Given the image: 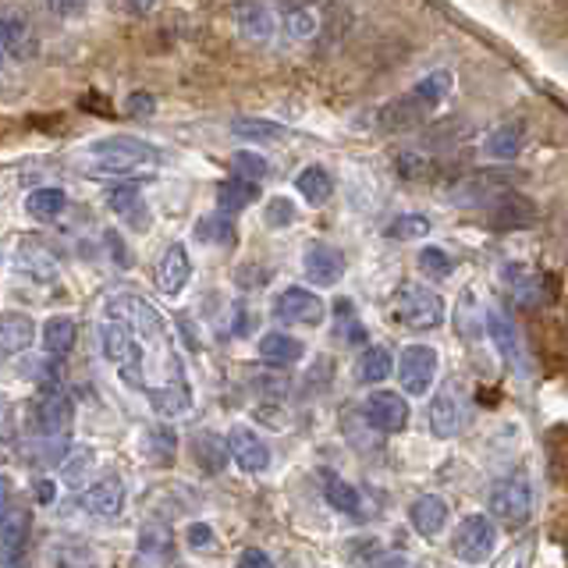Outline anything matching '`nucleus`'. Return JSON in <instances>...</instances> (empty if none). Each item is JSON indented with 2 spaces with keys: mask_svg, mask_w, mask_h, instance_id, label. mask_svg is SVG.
I'll use <instances>...</instances> for the list:
<instances>
[{
  "mask_svg": "<svg viewBox=\"0 0 568 568\" xmlns=\"http://www.w3.org/2000/svg\"><path fill=\"white\" fill-rule=\"evenodd\" d=\"M295 189L303 192V199L309 207H324L330 199V192H334V181H330V175L324 171L320 164H309L295 175Z\"/></svg>",
  "mask_w": 568,
  "mask_h": 568,
  "instance_id": "nucleus-31",
  "label": "nucleus"
},
{
  "mask_svg": "<svg viewBox=\"0 0 568 568\" xmlns=\"http://www.w3.org/2000/svg\"><path fill=\"white\" fill-rule=\"evenodd\" d=\"M32 338H36V324H32L29 313H4V320H0V353H4V359L29 353Z\"/></svg>",
  "mask_w": 568,
  "mask_h": 568,
  "instance_id": "nucleus-22",
  "label": "nucleus"
},
{
  "mask_svg": "<svg viewBox=\"0 0 568 568\" xmlns=\"http://www.w3.org/2000/svg\"><path fill=\"white\" fill-rule=\"evenodd\" d=\"M256 199H260V181L242 178V175L221 181V189H217V203H221L224 213H239L249 203H256Z\"/></svg>",
  "mask_w": 568,
  "mask_h": 568,
  "instance_id": "nucleus-27",
  "label": "nucleus"
},
{
  "mask_svg": "<svg viewBox=\"0 0 568 568\" xmlns=\"http://www.w3.org/2000/svg\"><path fill=\"white\" fill-rule=\"evenodd\" d=\"M43 348L46 356H69L75 348V338H78V327L72 316H50V320L43 324Z\"/></svg>",
  "mask_w": 568,
  "mask_h": 568,
  "instance_id": "nucleus-30",
  "label": "nucleus"
},
{
  "mask_svg": "<svg viewBox=\"0 0 568 568\" xmlns=\"http://www.w3.org/2000/svg\"><path fill=\"white\" fill-rule=\"evenodd\" d=\"M427 231H430V221L423 213H406V217H395V221L383 228V235L395 242H416V239H423Z\"/></svg>",
  "mask_w": 568,
  "mask_h": 568,
  "instance_id": "nucleus-37",
  "label": "nucleus"
},
{
  "mask_svg": "<svg viewBox=\"0 0 568 568\" xmlns=\"http://www.w3.org/2000/svg\"><path fill=\"white\" fill-rule=\"evenodd\" d=\"M526 146V125L523 122H501L483 139V157L487 160H515Z\"/></svg>",
  "mask_w": 568,
  "mask_h": 568,
  "instance_id": "nucleus-18",
  "label": "nucleus"
},
{
  "mask_svg": "<svg viewBox=\"0 0 568 568\" xmlns=\"http://www.w3.org/2000/svg\"><path fill=\"white\" fill-rule=\"evenodd\" d=\"M295 217H298V210L288 196H274L263 210V221L271 228H288V224H295Z\"/></svg>",
  "mask_w": 568,
  "mask_h": 568,
  "instance_id": "nucleus-43",
  "label": "nucleus"
},
{
  "mask_svg": "<svg viewBox=\"0 0 568 568\" xmlns=\"http://www.w3.org/2000/svg\"><path fill=\"white\" fill-rule=\"evenodd\" d=\"M96 338H99V353H104V359L118 366L132 388H143L146 383V377H143L146 348H143L139 330L132 327L125 316L104 313V320L96 324Z\"/></svg>",
  "mask_w": 568,
  "mask_h": 568,
  "instance_id": "nucleus-1",
  "label": "nucleus"
},
{
  "mask_svg": "<svg viewBox=\"0 0 568 568\" xmlns=\"http://www.w3.org/2000/svg\"><path fill=\"white\" fill-rule=\"evenodd\" d=\"M75 423V406H72V398L64 395V391H43L36 402H32V427L40 430V438L43 433H69Z\"/></svg>",
  "mask_w": 568,
  "mask_h": 568,
  "instance_id": "nucleus-11",
  "label": "nucleus"
},
{
  "mask_svg": "<svg viewBox=\"0 0 568 568\" xmlns=\"http://www.w3.org/2000/svg\"><path fill=\"white\" fill-rule=\"evenodd\" d=\"M186 540H189L192 550H207V547H213V529L207 523H192L186 529Z\"/></svg>",
  "mask_w": 568,
  "mask_h": 568,
  "instance_id": "nucleus-47",
  "label": "nucleus"
},
{
  "mask_svg": "<svg viewBox=\"0 0 568 568\" xmlns=\"http://www.w3.org/2000/svg\"><path fill=\"white\" fill-rule=\"evenodd\" d=\"M154 4H160V0H125V8L132 14H146V11H154Z\"/></svg>",
  "mask_w": 568,
  "mask_h": 568,
  "instance_id": "nucleus-53",
  "label": "nucleus"
},
{
  "mask_svg": "<svg viewBox=\"0 0 568 568\" xmlns=\"http://www.w3.org/2000/svg\"><path fill=\"white\" fill-rule=\"evenodd\" d=\"M167 544H171V529L167 526H146L139 533V550H164Z\"/></svg>",
  "mask_w": 568,
  "mask_h": 568,
  "instance_id": "nucleus-46",
  "label": "nucleus"
},
{
  "mask_svg": "<svg viewBox=\"0 0 568 568\" xmlns=\"http://www.w3.org/2000/svg\"><path fill=\"white\" fill-rule=\"evenodd\" d=\"M391 370H395V362H391L388 348H366V353L359 356V362H356V374L366 383H380L383 377H391Z\"/></svg>",
  "mask_w": 568,
  "mask_h": 568,
  "instance_id": "nucleus-35",
  "label": "nucleus"
},
{
  "mask_svg": "<svg viewBox=\"0 0 568 568\" xmlns=\"http://www.w3.org/2000/svg\"><path fill=\"white\" fill-rule=\"evenodd\" d=\"M228 448H231V459L239 462L242 473H266L271 470V448H266V441L260 438L256 430L249 427H231L228 433Z\"/></svg>",
  "mask_w": 568,
  "mask_h": 568,
  "instance_id": "nucleus-14",
  "label": "nucleus"
},
{
  "mask_svg": "<svg viewBox=\"0 0 568 568\" xmlns=\"http://www.w3.org/2000/svg\"><path fill=\"white\" fill-rule=\"evenodd\" d=\"M529 224H537V203L523 192H512V189H501L491 196L487 203V228L491 231H523Z\"/></svg>",
  "mask_w": 568,
  "mask_h": 568,
  "instance_id": "nucleus-6",
  "label": "nucleus"
},
{
  "mask_svg": "<svg viewBox=\"0 0 568 568\" xmlns=\"http://www.w3.org/2000/svg\"><path fill=\"white\" fill-rule=\"evenodd\" d=\"M288 29L295 32L298 40H313L316 32H320V19H316V14H313L309 8H295V11L288 14Z\"/></svg>",
  "mask_w": 568,
  "mask_h": 568,
  "instance_id": "nucleus-44",
  "label": "nucleus"
},
{
  "mask_svg": "<svg viewBox=\"0 0 568 568\" xmlns=\"http://www.w3.org/2000/svg\"><path fill=\"white\" fill-rule=\"evenodd\" d=\"M284 8L288 11H295V8H309V4H316V0H281Z\"/></svg>",
  "mask_w": 568,
  "mask_h": 568,
  "instance_id": "nucleus-55",
  "label": "nucleus"
},
{
  "mask_svg": "<svg viewBox=\"0 0 568 568\" xmlns=\"http://www.w3.org/2000/svg\"><path fill=\"white\" fill-rule=\"evenodd\" d=\"M497 547V529H494V519L491 515H465V519L455 526L451 533V555L465 565H483L491 561Z\"/></svg>",
  "mask_w": 568,
  "mask_h": 568,
  "instance_id": "nucleus-4",
  "label": "nucleus"
},
{
  "mask_svg": "<svg viewBox=\"0 0 568 568\" xmlns=\"http://www.w3.org/2000/svg\"><path fill=\"white\" fill-rule=\"evenodd\" d=\"M54 497H57V483L54 480H36V501L40 505H54Z\"/></svg>",
  "mask_w": 568,
  "mask_h": 568,
  "instance_id": "nucleus-51",
  "label": "nucleus"
},
{
  "mask_svg": "<svg viewBox=\"0 0 568 568\" xmlns=\"http://www.w3.org/2000/svg\"><path fill=\"white\" fill-rule=\"evenodd\" d=\"M107 207L118 213V217H125V221H143L146 224V213H143V192L136 189V186H114L111 192H107Z\"/></svg>",
  "mask_w": 568,
  "mask_h": 568,
  "instance_id": "nucleus-34",
  "label": "nucleus"
},
{
  "mask_svg": "<svg viewBox=\"0 0 568 568\" xmlns=\"http://www.w3.org/2000/svg\"><path fill=\"white\" fill-rule=\"evenodd\" d=\"M470 320H473V295L465 292V295H462V303H459V327H462V334H465V338H473V330H470Z\"/></svg>",
  "mask_w": 568,
  "mask_h": 568,
  "instance_id": "nucleus-49",
  "label": "nucleus"
},
{
  "mask_svg": "<svg viewBox=\"0 0 568 568\" xmlns=\"http://www.w3.org/2000/svg\"><path fill=\"white\" fill-rule=\"evenodd\" d=\"M90 160L99 175H132V171H149V167H157L164 157L160 149L146 139L111 136V139H96L90 146Z\"/></svg>",
  "mask_w": 568,
  "mask_h": 568,
  "instance_id": "nucleus-2",
  "label": "nucleus"
},
{
  "mask_svg": "<svg viewBox=\"0 0 568 568\" xmlns=\"http://www.w3.org/2000/svg\"><path fill=\"white\" fill-rule=\"evenodd\" d=\"M239 565L242 568H249V565H271V555H263V550L249 547V550H242V555H239Z\"/></svg>",
  "mask_w": 568,
  "mask_h": 568,
  "instance_id": "nucleus-52",
  "label": "nucleus"
},
{
  "mask_svg": "<svg viewBox=\"0 0 568 568\" xmlns=\"http://www.w3.org/2000/svg\"><path fill=\"white\" fill-rule=\"evenodd\" d=\"M391 313L398 324L416 327V330H433L444 324V298L438 292L423 288V284L406 281L391 298Z\"/></svg>",
  "mask_w": 568,
  "mask_h": 568,
  "instance_id": "nucleus-3",
  "label": "nucleus"
},
{
  "mask_svg": "<svg viewBox=\"0 0 568 568\" xmlns=\"http://www.w3.org/2000/svg\"><path fill=\"white\" fill-rule=\"evenodd\" d=\"M430 114H433V107L427 104V99L416 90H409L402 96H395L391 104H383L380 128L383 132H412V128H423Z\"/></svg>",
  "mask_w": 568,
  "mask_h": 568,
  "instance_id": "nucleus-12",
  "label": "nucleus"
},
{
  "mask_svg": "<svg viewBox=\"0 0 568 568\" xmlns=\"http://www.w3.org/2000/svg\"><path fill=\"white\" fill-rule=\"evenodd\" d=\"M473 136V125L462 122V118H448V122H438L423 132V143L430 149H451V146H462L465 139Z\"/></svg>",
  "mask_w": 568,
  "mask_h": 568,
  "instance_id": "nucleus-33",
  "label": "nucleus"
},
{
  "mask_svg": "<svg viewBox=\"0 0 568 568\" xmlns=\"http://www.w3.org/2000/svg\"><path fill=\"white\" fill-rule=\"evenodd\" d=\"M409 523L412 529L420 533V537L433 540L438 533L448 526V505L438 497V494H423V497H416L412 501V508H409Z\"/></svg>",
  "mask_w": 568,
  "mask_h": 568,
  "instance_id": "nucleus-21",
  "label": "nucleus"
},
{
  "mask_svg": "<svg viewBox=\"0 0 568 568\" xmlns=\"http://www.w3.org/2000/svg\"><path fill=\"white\" fill-rule=\"evenodd\" d=\"M231 136L242 139V143L263 146V143H281L284 136H288V128L271 122V118H235L231 122Z\"/></svg>",
  "mask_w": 568,
  "mask_h": 568,
  "instance_id": "nucleus-29",
  "label": "nucleus"
},
{
  "mask_svg": "<svg viewBox=\"0 0 568 568\" xmlns=\"http://www.w3.org/2000/svg\"><path fill=\"white\" fill-rule=\"evenodd\" d=\"M416 263H420V271L430 274V277H451V271H455V260H451V253H444L441 245H423L420 256H416Z\"/></svg>",
  "mask_w": 568,
  "mask_h": 568,
  "instance_id": "nucleus-39",
  "label": "nucleus"
},
{
  "mask_svg": "<svg viewBox=\"0 0 568 568\" xmlns=\"http://www.w3.org/2000/svg\"><path fill=\"white\" fill-rule=\"evenodd\" d=\"M64 210H69V192H64V189L43 186V189H32L25 196V213L32 217V221H40V224L57 221Z\"/></svg>",
  "mask_w": 568,
  "mask_h": 568,
  "instance_id": "nucleus-25",
  "label": "nucleus"
},
{
  "mask_svg": "<svg viewBox=\"0 0 568 568\" xmlns=\"http://www.w3.org/2000/svg\"><path fill=\"white\" fill-rule=\"evenodd\" d=\"M149 441V459L154 462H175V451H178V438L171 427H154L146 433Z\"/></svg>",
  "mask_w": 568,
  "mask_h": 568,
  "instance_id": "nucleus-40",
  "label": "nucleus"
},
{
  "mask_svg": "<svg viewBox=\"0 0 568 568\" xmlns=\"http://www.w3.org/2000/svg\"><path fill=\"white\" fill-rule=\"evenodd\" d=\"M366 420L380 433H398L409 423V402L395 391H377L370 402H366Z\"/></svg>",
  "mask_w": 568,
  "mask_h": 568,
  "instance_id": "nucleus-16",
  "label": "nucleus"
},
{
  "mask_svg": "<svg viewBox=\"0 0 568 568\" xmlns=\"http://www.w3.org/2000/svg\"><path fill=\"white\" fill-rule=\"evenodd\" d=\"M303 341L295 338V334H284V330H266L260 338V359L271 362V366H295L298 359H303Z\"/></svg>",
  "mask_w": 568,
  "mask_h": 568,
  "instance_id": "nucleus-23",
  "label": "nucleus"
},
{
  "mask_svg": "<svg viewBox=\"0 0 568 568\" xmlns=\"http://www.w3.org/2000/svg\"><path fill=\"white\" fill-rule=\"evenodd\" d=\"M125 107H128V114H136V118H149V114L157 111V99L149 93H132Z\"/></svg>",
  "mask_w": 568,
  "mask_h": 568,
  "instance_id": "nucleus-48",
  "label": "nucleus"
},
{
  "mask_svg": "<svg viewBox=\"0 0 568 568\" xmlns=\"http://www.w3.org/2000/svg\"><path fill=\"white\" fill-rule=\"evenodd\" d=\"M82 501H86V508L93 515H99V519H118L122 508H125V487H122L118 476H104V480L93 483Z\"/></svg>",
  "mask_w": 568,
  "mask_h": 568,
  "instance_id": "nucleus-20",
  "label": "nucleus"
},
{
  "mask_svg": "<svg viewBox=\"0 0 568 568\" xmlns=\"http://www.w3.org/2000/svg\"><path fill=\"white\" fill-rule=\"evenodd\" d=\"M303 271L316 288H330L345 277V253L330 242H313L303 253Z\"/></svg>",
  "mask_w": 568,
  "mask_h": 568,
  "instance_id": "nucleus-13",
  "label": "nucleus"
},
{
  "mask_svg": "<svg viewBox=\"0 0 568 568\" xmlns=\"http://www.w3.org/2000/svg\"><path fill=\"white\" fill-rule=\"evenodd\" d=\"M196 235L203 242H217V245H235V224H231V213H213V217H203V221L196 224Z\"/></svg>",
  "mask_w": 568,
  "mask_h": 568,
  "instance_id": "nucleus-36",
  "label": "nucleus"
},
{
  "mask_svg": "<svg viewBox=\"0 0 568 568\" xmlns=\"http://www.w3.org/2000/svg\"><path fill=\"white\" fill-rule=\"evenodd\" d=\"M46 8L54 11L57 19L75 22V19H82V14L90 11V0H46Z\"/></svg>",
  "mask_w": 568,
  "mask_h": 568,
  "instance_id": "nucleus-45",
  "label": "nucleus"
},
{
  "mask_svg": "<svg viewBox=\"0 0 568 568\" xmlns=\"http://www.w3.org/2000/svg\"><path fill=\"white\" fill-rule=\"evenodd\" d=\"M90 465H93V455H90V451H82V455H75L69 462V470H64V473H69V480H78L82 473H90Z\"/></svg>",
  "mask_w": 568,
  "mask_h": 568,
  "instance_id": "nucleus-50",
  "label": "nucleus"
},
{
  "mask_svg": "<svg viewBox=\"0 0 568 568\" xmlns=\"http://www.w3.org/2000/svg\"><path fill=\"white\" fill-rule=\"evenodd\" d=\"M29 544V512L11 508V480L4 476V519H0V561L8 568L25 558Z\"/></svg>",
  "mask_w": 568,
  "mask_h": 568,
  "instance_id": "nucleus-9",
  "label": "nucleus"
},
{
  "mask_svg": "<svg viewBox=\"0 0 568 568\" xmlns=\"http://www.w3.org/2000/svg\"><path fill=\"white\" fill-rule=\"evenodd\" d=\"M189 448H192V462L203 465L207 473H221L228 465V455H231V448H224V441L210 430H199Z\"/></svg>",
  "mask_w": 568,
  "mask_h": 568,
  "instance_id": "nucleus-28",
  "label": "nucleus"
},
{
  "mask_svg": "<svg viewBox=\"0 0 568 568\" xmlns=\"http://www.w3.org/2000/svg\"><path fill=\"white\" fill-rule=\"evenodd\" d=\"M459 427H462L459 398L451 388H444V391L433 395V402H430V430L438 433L441 441H448V438H455Z\"/></svg>",
  "mask_w": 568,
  "mask_h": 568,
  "instance_id": "nucleus-24",
  "label": "nucleus"
},
{
  "mask_svg": "<svg viewBox=\"0 0 568 568\" xmlns=\"http://www.w3.org/2000/svg\"><path fill=\"white\" fill-rule=\"evenodd\" d=\"M192 277V260H189V249L181 245V242H171L160 253L157 260V288L164 295H178L181 288L189 284Z\"/></svg>",
  "mask_w": 568,
  "mask_h": 568,
  "instance_id": "nucleus-17",
  "label": "nucleus"
},
{
  "mask_svg": "<svg viewBox=\"0 0 568 568\" xmlns=\"http://www.w3.org/2000/svg\"><path fill=\"white\" fill-rule=\"evenodd\" d=\"M320 476H324V497H327V505L338 508L341 515H359L362 497H359V491L353 487V483H345L338 473H330V470H324Z\"/></svg>",
  "mask_w": 568,
  "mask_h": 568,
  "instance_id": "nucleus-32",
  "label": "nucleus"
},
{
  "mask_svg": "<svg viewBox=\"0 0 568 568\" xmlns=\"http://www.w3.org/2000/svg\"><path fill=\"white\" fill-rule=\"evenodd\" d=\"M491 515L505 529H523L533 515V487L526 476H505L491 491Z\"/></svg>",
  "mask_w": 568,
  "mask_h": 568,
  "instance_id": "nucleus-5",
  "label": "nucleus"
},
{
  "mask_svg": "<svg viewBox=\"0 0 568 568\" xmlns=\"http://www.w3.org/2000/svg\"><path fill=\"white\" fill-rule=\"evenodd\" d=\"M19 271L32 281H54L57 277V256L54 249L36 242V239H22L19 242Z\"/></svg>",
  "mask_w": 568,
  "mask_h": 568,
  "instance_id": "nucleus-19",
  "label": "nucleus"
},
{
  "mask_svg": "<svg viewBox=\"0 0 568 568\" xmlns=\"http://www.w3.org/2000/svg\"><path fill=\"white\" fill-rule=\"evenodd\" d=\"M0 46L11 61H32L40 50V36L32 22L19 11H4V22H0Z\"/></svg>",
  "mask_w": 568,
  "mask_h": 568,
  "instance_id": "nucleus-15",
  "label": "nucleus"
},
{
  "mask_svg": "<svg viewBox=\"0 0 568 568\" xmlns=\"http://www.w3.org/2000/svg\"><path fill=\"white\" fill-rule=\"evenodd\" d=\"M451 86H455V78H451V72H430L427 78H420V82H416L412 90L420 93V96L427 99V104H430L433 111H438V107L444 104V99H448Z\"/></svg>",
  "mask_w": 568,
  "mask_h": 568,
  "instance_id": "nucleus-38",
  "label": "nucleus"
},
{
  "mask_svg": "<svg viewBox=\"0 0 568 568\" xmlns=\"http://www.w3.org/2000/svg\"><path fill=\"white\" fill-rule=\"evenodd\" d=\"M483 327H487L491 341L497 345L501 359H505L519 377H526L529 374V359H526V348H523V334H519V327L512 324V316L501 313L497 306H487V320H483Z\"/></svg>",
  "mask_w": 568,
  "mask_h": 568,
  "instance_id": "nucleus-8",
  "label": "nucleus"
},
{
  "mask_svg": "<svg viewBox=\"0 0 568 568\" xmlns=\"http://www.w3.org/2000/svg\"><path fill=\"white\" fill-rule=\"evenodd\" d=\"M438 380V353L430 345H409L398 356V383L412 398H423Z\"/></svg>",
  "mask_w": 568,
  "mask_h": 568,
  "instance_id": "nucleus-7",
  "label": "nucleus"
},
{
  "mask_svg": "<svg viewBox=\"0 0 568 568\" xmlns=\"http://www.w3.org/2000/svg\"><path fill=\"white\" fill-rule=\"evenodd\" d=\"M235 25L245 40H271L274 32V14L263 4H253V0H242L235 4Z\"/></svg>",
  "mask_w": 568,
  "mask_h": 568,
  "instance_id": "nucleus-26",
  "label": "nucleus"
},
{
  "mask_svg": "<svg viewBox=\"0 0 568 568\" xmlns=\"http://www.w3.org/2000/svg\"><path fill=\"white\" fill-rule=\"evenodd\" d=\"M235 313H239V320H235V334H249V313H245L242 306H239Z\"/></svg>",
  "mask_w": 568,
  "mask_h": 568,
  "instance_id": "nucleus-54",
  "label": "nucleus"
},
{
  "mask_svg": "<svg viewBox=\"0 0 568 568\" xmlns=\"http://www.w3.org/2000/svg\"><path fill=\"white\" fill-rule=\"evenodd\" d=\"M324 298L309 292V288H284L277 298H274V316L284 324H306V327H316L324 320Z\"/></svg>",
  "mask_w": 568,
  "mask_h": 568,
  "instance_id": "nucleus-10",
  "label": "nucleus"
},
{
  "mask_svg": "<svg viewBox=\"0 0 568 568\" xmlns=\"http://www.w3.org/2000/svg\"><path fill=\"white\" fill-rule=\"evenodd\" d=\"M395 167H398V175H402L406 181L430 178V171H433V164L420 154V149H402V154L395 157Z\"/></svg>",
  "mask_w": 568,
  "mask_h": 568,
  "instance_id": "nucleus-42",
  "label": "nucleus"
},
{
  "mask_svg": "<svg viewBox=\"0 0 568 568\" xmlns=\"http://www.w3.org/2000/svg\"><path fill=\"white\" fill-rule=\"evenodd\" d=\"M231 171L242 175V178L263 181L266 175H271V164H266L260 154H253V149H239V154H231Z\"/></svg>",
  "mask_w": 568,
  "mask_h": 568,
  "instance_id": "nucleus-41",
  "label": "nucleus"
}]
</instances>
